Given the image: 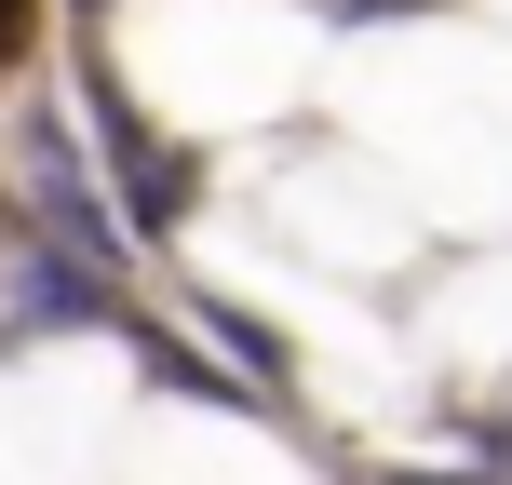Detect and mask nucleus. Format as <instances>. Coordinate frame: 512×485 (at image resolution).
I'll return each instance as SVG.
<instances>
[{
  "mask_svg": "<svg viewBox=\"0 0 512 485\" xmlns=\"http://www.w3.org/2000/svg\"><path fill=\"white\" fill-rule=\"evenodd\" d=\"M432 351L459 364V378H512V283H486V324H472V310L432 324Z\"/></svg>",
  "mask_w": 512,
  "mask_h": 485,
  "instance_id": "1",
  "label": "nucleus"
},
{
  "mask_svg": "<svg viewBox=\"0 0 512 485\" xmlns=\"http://www.w3.org/2000/svg\"><path fill=\"white\" fill-rule=\"evenodd\" d=\"M0 485H68V472H54V432H41V418H0Z\"/></svg>",
  "mask_w": 512,
  "mask_h": 485,
  "instance_id": "2",
  "label": "nucleus"
}]
</instances>
